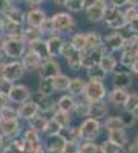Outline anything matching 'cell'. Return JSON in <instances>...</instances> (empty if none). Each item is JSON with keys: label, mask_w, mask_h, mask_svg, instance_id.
<instances>
[{"label": "cell", "mask_w": 138, "mask_h": 153, "mask_svg": "<svg viewBox=\"0 0 138 153\" xmlns=\"http://www.w3.org/2000/svg\"><path fill=\"white\" fill-rule=\"evenodd\" d=\"M48 17L45 9H28L25 12V26L28 28H40V25L45 22V19Z\"/></svg>", "instance_id": "12"}, {"label": "cell", "mask_w": 138, "mask_h": 153, "mask_svg": "<svg viewBox=\"0 0 138 153\" xmlns=\"http://www.w3.org/2000/svg\"><path fill=\"white\" fill-rule=\"evenodd\" d=\"M80 152V143L77 141H66L63 153H78Z\"/></svg>", "instance_id": "47"}, {"label": "cell", "mask_w": 138, "mask_h": 153, "mask_svg": "<svg viewBox=\"0 0 138 153\" xmlns=\"http://www.w3.org/2000/svg\"><path fill=\"white\" fill-rule=\"evenodd\" d=\"M32 97V92L29 91V87L26 84H23V83H16L14 87H12V91L8 97L9 100V103L11 104H23V103H26V101H29Z\"/></svg>", "instance_id": "6"}, {"label": "cell", "mask_w": 138, "mask_h": 153, "mask_svg": "<svg viewBox=\"0 0 138 153\" xmlns=\"http://www.w3.org/2000/svg\"><path fill=\"white\" fill-rule=\"evenodd\" d=\"M86 38H87V48L86 49H91V51H98L103 48V38L98 32H86Z\"/></svg>", "instance_id": "28"}, {"label": "cell", "mask_w": 138, "mask_h": 153, "mask_svg": "<svg viewBox=\"0 0 138 153\" xmlns=\"http://www.w3.org/2000/svg\"><path fill=\"white\" fill-rule=\"evenodd\" d=\"M63 6L69 11V14L71 12H81L86 9L87 2H84V0H65Z\"/></svg>", "instance_id": "31"}, {"label": "cell", "mask_w": 138, "mask_h": 153, "mask_svg": "<svg viewBox=\"0 0 138 153\" xmlns=\"http://www.w3.org/2000/svg\"><path fill=\"white\" fill-rule=\"evenodd\" d=\"M75 104H77V100L69 94H65L57 100V110L65 112V113H72L75 109Z\"/></svg>", "instance_id": "18"}, {"label": "cell", "mask_w": 138, "mask_h": 153, "mask_svg": "<svg viewBox=\"0 0 138 153\" xmlns=\"http://www.w3.org/2000/svg\"><path fill=\"white\" fill-rule=\"evenodd\" d=\"M26 49L28 48L22 38H6L3 45V52L9 60H20L23 54L26 52Z\"/></svg>", "instance_id": "5"}, {"label": "cell", "mask_w": 138, "mask_h": 153, "mask_svg": "<svg viewBox=\"0 0 138 153\" xmlns=\"http://www.w3.org/2000/svg\"><path fill=\"white\" fill-rule=\"evenodd\" d=\"M106 2L103 0H94V2H89L84 9L86 17L91 23H100L103 22V16H104V9H106Z\"/></svg>", "instance_id": "7"}, {"label": "cell", "mask_w": 138, "mask_h": 153, "mask_svg": "<svg viewBox=\"0 0 138 153\" xmlns=\"http://www.w3.org/2000/svg\"><path fill=\"white\" fill-rule=\"evenodd\" d=\"M51 19H52L57 35H63V34H71L72 35L74 34L75 20H74L72 14H69V12H55Z\"/></svg>", "instance_id": "2"}, {"label": "cell", "mask_w": 138, "mask_h": 153, "mask_svg": "<svg viewBox=\"0 0 138 153\" xmlns=\"http://www.w3.org/2000/svg\"><path fill=\"white\" fill-rule=\"evenodd\" d=\"M22 139L28 144H32V146H37V144H42V133H39L37 130L31 129L28 126L26 129H23V133H22Z\"/></svg>", "instance_id": "27"}, {"label": "cell", "mask_w": 138, "mask_h": 153, "mask_svg": "<svg viewBox=\"0 0 138 153\" xmlns=\"http://www.w3.org/2000/svg\"><path fill=\"white\" fill-rule=\"evenodd\" d=\"M52 83H54V89L55 92H66L69 89V83H71V78L61 72L60 75H57L55 78H52Z\"/></svg>", "instance_id": "29"}, {"label": "cell", "mask_w": 138, "mask_h": 153, "mask_svg": "<svg viewBox=\"0 0 138 153\" xmlns=\"http://www.w3.org/2000/svg\"><path fill=\"white\" fill-rule=\"evenodd\" d=\"M65 144H66V139L61 135L46 136V141L43 143L46 153H63Z\"/></svg>", "instance_id": "16"}, {"label": "cell", "mask_w": 138, "mask_h": 153, "mask_svg": "<svg viewBox=\"0 0 138 153\" xmlns=\"http://www.w3.org/2000/svg\"><path fill=\"white\" fill-rule=\"evenodd\" d=\"M0 118H2V121H14V120H19L17 107L9 104L8 107H5L2 112H0Z\"/></svg>", "instance_id": "39"}, {"label": "cell", "mask_w": 138, "mask_h": 153, "mask_svg": "<svg viewBox=\"0 0 138 153\" xmlns=\"http://www.w3.org/2000/svg\"><path fill=\"white\" fill-rule=\"evenodd\" d=\"M8 143H9V141H8V139H6V138H5V136L2 135V133H0V152H3V150L6 149V146H8Z\"/></svg>", "instance_id": "55"}, {"label": "cell", "mask_w": 138, "mask_h": 153, "mask_svg": "<svg viewBox=\"0 0 138 153\" xmlns=\"http://www.w3.org/2000/svg\"><path fill=\"white\" fill-rule=\"evenodd\" d=\"M128 91H121V89H112V91L107 94V101L110 104H114L115 107H124L128 100Z\"/></svg>", "instance_id": "20"}, {"label": "cell", "mask_w": 138, "mask_h": 153, "mask_svg": "<svg viewBox=\"0 0 138 153\" xmlns=\"http://www.w3.org/2000/svg\"><path fill=\"white\" fill-rule=\"evenodd\" d=\"M60 74H61V66H60V63L55 58H46V60L42 61L40 69H39L40 80H45V78L52 80Z\"/></svg>", "instance_id": "8"}, {"label": "cell", "mask_w": 138, "mask_h": 153, "mask_svg": "<svg viewBox=\"0 0 138 153\" xmlns=\"http://www.w3.org/2000/svg\"><path fill=\"white\" fill-rule=\"evenodd\" d=\"M97 150H98V144H95L94 141H84V143H80L78 153H97Z\"/></svg>", "instance_id": "44"}, {"label": "cell", "mask_w": 138, "mask_h": 153, "mask_svg": "<svg viewBox=\"0 0 138 153\" xmlns=\"http://www.w3.org/2000/svg\"><path fill=\"white\" fill-rule=\"evenodd\" d=\"M29 49H32L34 52L39 54V55L42 57V60L49 58V55H48V49H46V43H45V38H43V40H40V42H37L35 45H32Z\"/></svg>", "instance_id": "40"}, {"label": "cell", "mask_w": 138, "mask_h": 153, "mask_svg": "<svg viewBox=\"0 0 138 153\" xmlns=\"http://www.w3.org/2000/svg\"><path fill=\"white\" fill-rule=\"evenodd\" d=\"M8 61H11V60L6 57V54L3 52V49H0V68H2V66H5Z\"/></svg>", "instance_id": "54"}, {"label": "cell", "mask_w": 138, "mask_h": 153, "mask_svg": "<svg viewBox=\"0 0 138 153\" xmlns=\"http://www.w3.org/2000/svg\"><path fill=\"white\" fill-rule=\"evenodd\" d=\"M25 5L28 6V9H40V6L43 5L42 0H26Z\"/></svg>", "instance_id": "51"}, {"label": "cell", "mask_w": 138, "mask_h": 153, "mask_svg": "<svg viewBox=\"0 0 138 153\" xmlns=\"http://www.w3.org/2000/svg\"><path fill=\"white\" fill-rule=\"evenodd\" d=\"M39 31L42 32L43 38H45V37L48 38V37H52V35H55V28H54L52 19H51V17H46V19H45V22L40 25Z\"/></svg>", "instance_id": "38"}, {"label": "cell", "mask_w": 138, "mask_h": 153, "mask_svg": "<svg viewBox=\"0 0 138 153\" xmlns=\"http://www.w3.org/2000/svg\"><path fill=\"white\" fill-rule=\"evenodd\" d=\"M107 115V106L104 101H98V103H92L89 107V118H94L101 123V120L106 118Z\"/></svg>", "instance_id": "22"}, {"label": "cell", "mask_w": 138, "mask_h": 153, "mask_svg": "<svg viewBox=\"0 0 138 153\" xmlns=\"http://www.w3.org/2000/svg\"><path fill=\"white\" fill-rule=\"evenodd\" d=\"M12 87H14V83L0 78V95H3V97L8 98L9 94H11V91H12Z\"/></svg>", "instance_id": "46"}, {"label": "cell", "mask_w": 138, "mask_h": 153, "mask_svg": "<svg viewBox=\"0 0 138 153\" xmlns=\"http://www.w3.org/2000/svg\"><path fill=\"white\" fill-rule=\"evenodd\" d=\"M0 133H2L8 139V141L17 139L23 133L22 121H19V120H14V121H2V124H0Z\"/></svg>", "instance_id": "9"}, {"label": "cell", "mask_w": 138, "mask_h": 153, "mask_svg": "<svg viewBox=\"0 0 138 153\" xmlns=\"http://www.w3.org/2000/svg\"><path fill=\"white\" fill-rule=\"evenodd\" d=\"M128 26H129V29L132 31V34H134V35H138V17H137V19H134V20L128 25Z\"/></svg>", "instance_id": "52"}, {"label": "cell", "mask_w": 138, "mask_h": 153, "mask_svg": "<svg viewBox=\"0 0 138 153\" xmlns=\"http://www.w3.org/2000/svg\"><path fill=\"white\" fill-rule=\"evenodd\" d=\"M52 120L61 127V129H68V127H71V113H65V112L55 110Z\"/></svg>", "instance_id": "35"}, {"label": "cell", "mask_w": 138, "mask_h": 153, "mask_svg": "<svg viewBox=\"0 0 138 153\" xmlns=\"http://www.w3.org/2000/svg\"><path fill=\"white\" fill-rule=\"evenodd\" d=\"M65 38L61 35H52V37H48L45 38V43H46V49H48V55L49 58H57L61 54V48L65 45Z\"/></svg>", "instance_id": "15"}, {"label": "cell", "mask_w": 138, "mask_h": 153, "mask_svg": "<svg viewBox=\"0 0 138 153\" xmlns=\"http://www.w3.org/2000/svg\"><path fill=\"white\" fill-rule=\"evenodd\" d=\"M25 26L23 25H17V23H12L5 20V26H3V35L6 38H22V32H23Z\"/></svg>", "instance_id": "23"}, {"label": "cell", "mask_w": 138, "mask_h": 153, "mask_svg": "<svg viewBox=\"0 0 138 153\" xmlns=\"http://www.w3.org/2000/svg\"><path fill=\"white\" fill-rule=\"evenodd\" d=\"M123 150L126 152V153H138V144H137V141H128V144L123 147Z\"/></svg>", "instance_id": "50"}, {"label": "cell", "mask_w": 138, "mask_h": 153, "mask_svg": "<svg viewBox=\"0 0 138 153\" xmlns=\"http://www.w3.org/2000/svg\"><path fill=\"white\" fill-rule=\"evenodd\" d=\"M40 113L39 110V106H37L32 100L26 101V103H23L20 106H17V115H19V121H26L29 123L34 117Z\"/></svg>", "instance_id": "13"}, {"label": "cell", "mask_w": 138, "mask_h": 153, "mask_svg": "<svg viewBox=\"0 0 138 153\" xmlns=\"http://www.w3.org/2000/svg\"><path fill=\"white\" fill-rule=\"evenodd\" d=\"M3 26H5V17L0 14V34L3 32Z\"/></svg>", "instance_id": "57"}, {"label": "cell", "mask_w": 138, "mask_h": 153, "mask_svg": "<svg viewBox=\"0 0 138 153\" xmlns=\"http://www.w3.org/2000/svg\"><path fill=\"white\" fill-rule=\"evenodd\" d=\"M74 46L71 45V42H65V45H63V48H61V54H60V57H63V58H68L72 52H74Z\"/></svg>", "instance_id": "49"}, {"label": "cell", "mask_w": 138, "mask_h": 153, "mask_svg": "<svg viewBox=\"0 0 138 153\" xmlns=\"http://www.w3.org/2000/svg\"><path fill=\"white\" fill-rule=\"evenodd\" d=\"M103 127L107 130V132H112V130H120V129H124V126L120 120V117H109L106 118V121L103 123Z\"/></svg>", "instance_id": "37"}, {"label": "cell", "mask_w": 138, "mask_h": 153, "mask_svg": "<svg viewBox=\"0 0 138 153\" xmlns=\"http://www.w3.org/2000/svg\"><path fill=\"white\" fill-rule=\"evenodd\" d=\"M107 141L114 143L115 146L121 147V150H123V147L128 144L129 138H128L126 130H124V129H120V130H112V132H107Z\"/></svg>", "instance_id": "24"}, {"label": "cell", "mask_w": 138, "mask_h": 153, "mask_svg": "<svg viewBox=\"0 0 138 153\" xmlns=\"http://www.w3.org/2000/svg\"><path fill=\"white\" fill-rule=\"evenodd\" d=\"M5 40H6V37L3 34H0V49H3V45H5Z\"/></svg>", "instance_id": "58"}, {"label": "cell", "mask_w": 138, "mask_h": 153, "mask_svg": "<svg viewBox=\"0 0 138 153\" xmlns=\"http://www.w3.org/2000/svg\"><path fill=\"white\" fill-rule=\"evenodd\" d=\"M37 92H40L42 95H46V97H52L54 92H55L52 80H49V78L40 80L39 81V91H37Z\"/></svg>", "instance_id": "34"}, {"label": "cell", "mask_w": 138, "mask_h": 153, "mask_svg": "<svg viewBox=\"0 0 138 153\" xmlns=\"http://www.w3.org/2000/svg\"><path fill=\"white\" fill-rule=\"evenodd\" d=\"M78 129H80V135H81V141H94L100 135V132H101L103 124L94 118H86L81 121Z\"/></svg>", "instance_id": "4"}, {"label": "cell", "mask_w": 138, "mask_h": 153, "mask_svg": "<svg viewBox=\"0 0 138 153\" xmlns=\"http://www.w3.org/2000/svg\"><path fill=\"white\" fill-rule=\"evenodd\" d=\"M114 89H121V91H126L128 87H131L132 84V75L131 72H115L114 80H112Z\"/></svg>", "instance_id": "19"}, {"label": "cell", "mask_w": 138, "mask_h": 153, "mask_svg": "<svg viewBox=\"0 0 138 153\" xmlns=\"http://www.w3.org/2000/svg\"><path fill=\"white\" fill-rule=\"evenodd\" d=\"M22 40H23L25 45H26V48H31L37 42L43 40V35H42V32L37 29V28H28V26H25V29L22 32Z\"/></svg>", "instance_id": "17"}, {"label": "cell", "mask_w": 138, "mask_h": 153, "mask_svg": "<svg viewBox=\"0 0 138 153\" xmlns=\"http://www.w3.org/2000/svg\"><path fill=\"white\" fill-rule=\"evenodd\" d=\"M123 17L126 20V23L129 25L134 19L138 17V8H134V6H126V9L123 11Z\"/></svg>", "instance_id": "45"}, {"label": "cell", "mask_w": 138, "mask_h": 153, "mask_svg": "<svg viewBox=\"0 0 138 153\" xmlns=\"http://www.w3.org/2000/svg\"><path fill=\"white\" fill-rule=\"evenodd\" d=\"M137 107H138V94H129L128 100H126V104H124V110L134 112Z\"/></svg>", "instance_id": "43"}, {"label": "cell", "mask_w": 138, "mask_h": 153, "mask_svg": "<svg viewBox=\"0 0 138 153\" xmlns=\"http://www.w3.org/2000/svg\"><path fill=\"white\" fill-rule=\"evenodd\" d=\"M0 124H2V118H0Z\"/></svg>", "instance_id": "61"}, {"label": "cell", "mask_w": 138, "mask_h": 153, "mask_svg": "<svg viewBox=\"0 0 138 153\" xmlns=\"http://www.w3.org/2000/svg\"><path fill=\"white\" fill-rule=\"evenodd\" d=\"M11 103H9V100L6 98V97H3V95H0V112H2L5 107H8Z\"/></svg>", "instance_id": "53"}, {"label": "cell", "mask_w": 138, "mask_h": 153, "mask_svg": "<svg viewBox=\"0 0 138 153\" xmlns=\"http://www.w3.org/2000/svg\"><path fill=\"white\" fill-rule=\"evenodd\" d=\"M71 45L74 46L75 51L78 52H83L87 48V38H86V32H74L71 35Z\"/></svg>", "instance_id": "26"}, {"label": "cell", "mask_w": 138, "mask_h": 153, "mask_svg": "<svg viewBox=\"0 0 138 153\" xmlns=\"http://www.w3.org/2000/svg\"><path fill=\"white\" fill-rule=\"evenodd\" d=\"M106 95H107V91H106L104 83L87 81L86 89H84V94H83V98L89 104H92V103H98V101H104Z\"/></svg>", "instance_id": "3"}, {"label": "cell", "mask_w": 138, "mask_h": 153, "mask_svg": "<svg viewBox=\"0 0 138 153\" xmlns=\"http://www.w3.org/2000/svg\"><path fill=\"white\" fill-rule=\"evenodd\" d=\"M118 117H120V120H121V123H123V126H124V129H126V127L134 126V124L137 123L134 113H132V112H128V110H123Z\"/></svg>", "instance_id": "42"}, {"label": "cell", "mask_w": 138, "mask_h": 153, "mask_svg": "<svg viewBox=\"0 0 138 153\" xmlns=\"http://www.w3.org/2000/svg\"><path fill=\"white\" fill-rule=\"evenodd\" d=\"M28 124H29L31 129H34V130H37L39 133L43 135V133H45V129H46V124H48V120L43 117L42 113H39V115H37V117H34Z\"/></svg>", "instance_id": "32"}, {"label": "cell", "mask_w": 138, "mask_h": 153, "mask_svg": "<svg viewBox=\"0 0 138 153\" xmlns=\"http://www.w3.org/2000/svg\"><path fill=\"white\" fill-rule=\"evenodd\" d=\"M86 84H87V81L83 80L81 76H74V78H71L69 89H68L69 95H72L74 98H75V97H83L84 89H86Z\"/></svg>", "instance_id": "21"}, {"label": "cell", "mask_w": 138, "mask_h": 153, "mask_svg": "<svg viewBox=\"0 0 138 153\" xmlns=\"http://www.w3.org/2000/svg\"><path fill=\"white\" fill-rule=\"evenodd\" d=\"M131 71H132L134 74H137V75H138V58L135 60V63H134V65L131 66Z\"/></svg>", "instance_id": "56"}, {"label": "cell", "mask_w": 138, "mask_h": 153, "mask_svg": "<svg viewBox=\"0 0 138 153\" xmlns=\"http://www.w3.org/2000/svg\"><path fill=\"white\" fill-rule=\"evenodd\" d=\"M66 63L71 71H80L81 69V52L74 51V52L66 58Z\"/></svg>", "instance_id": "36"}, {"label": "cell", "mask_w": 138, "mask_h": 153, "mask_svg": "<svg viewBox=\"0 0 138 153\" xmlns=\"http://www.w3.org/2000/svg\"><path fill=\"white\" fill-rule=\"evenodd\" d=\"M20 61H22V65L25 68V72H39L40 65H42L43 60L37 52H34L32 49L28 48L26 52H25L23 57L20 58Z\"/></svg>", "instance_id": "10"}, {"label": "cell", "mask_w": 138, "mask_h": 153, "mask_svg": "<svg viewBox=\"0 0 138 153\" xmlns=\"http://www.w3.org/2000/svg\"><path fill=\"white\" fill-rule=\"evenodd\" d=\"M124 46V37L121 32H110L103 38V49L106 52H115V51H123Z\"/></svg>", "instance_id": "11"}, {"label": "cell", "mask_w": 138, "mask_h": 153, "mask_svg": "<svg viewBox=\"0 0 138 153\" xmlns=\"http://www.w3.org/2000/svg\"><path fill=\"white\" fill-rule=\"evenodd\" d=\"M26 72H25V68H23L20 60H11L5 66L0 68V78L8 80V81L14 83V84L20 83V80L23 78Z\"/></svg>", "instance_id": "1"}, {"label": "cell", "mask_w": 138, "mask_h": 153, "mask_svg": "<svg viewBox=\"0 0 138 153\" xmlns=\"http://www.w3.org/2000/svg\"><path fill=\"white\" fill-rule=\"evenodd\" d=\"M61 127L54 121V120H49L48 121V124H46V129H45V133L43 135H46V136H54V135H60L61 133Z\"/></svg>", "instance_id": "41"}, {"label": "cell", "mask_w": 138, "mask_h": 153, "mask_svg": "<svg viewBox=\"0 0 138 153\" xmlns=\"http://www.w3.org/2000/svg\"><path fill=\"white\" fill-rule=\"evenodd\" d=\"M135 141H137V144H138V135H137V139H135Z\"/></svg>", "instance_id": "60"}, {"label": "cell", "mask_w": 138, "mask_h": 153, "mask_svg": "<svg viewBox=\"0 0 138 153\" xmlns=\"http://www.w3.org/2000/svg\"><path fill=\"white\" fill-rule=\"evenodd\" d=\"M106 52V51L101 48L98 51H91V49H86L81 52V68H84L86 71L91 69L94 66H97L100 63V58H101V55Z\"/></svg>", "instance_id": "14"}, {"label": "cell", "mask_w": 138, "mask_h": 153, "mask_svg": "<svg viewBox=\"0 0 138 153\" xmlns=\"http://www.w3.org/2000/svg\"><path fill=\"white\" fill-rule=\"evenodd\" d=\"M132 113H134V117H135V120L138 121V107H137V109H135V110H134Z\"/></svg>", "instance_id": "59"}, {"label": "cell", "mask_w": 138, "mask_h": 153, "mask_svg": "<svg viewBox=\"0 0 138 153\" xmlns=\"http://www.w3.org/2000/svg\"><path fill=\"white\" fill-rule=\"evenodd\" d=\"M98 66L101 68L106 74H112V72H115V68H117V58L109 52H104L101 55V58H100Z\"/></svg>", "instance_id": "25"}, {"label": "cell", "mask_w": 138, "mask_h": 153, "mask_svg": "<svg viewBox=\"0 0 138 153\" xmlns=\"http://www.w3.org/2000/svg\"><path fill=\"white\" fill-rule=\"evenodd\" d=\"M89 107H91V104L87 103L84 98L77 100V104H75L74 113L77 115V117H83L86 120V118H89Z\"/></svg>", "instance_id": "33"}, {"label": "cell", "mask_w": 138, "mask_h": 153, "mask_svg": "<svg viewBox=\"0 0 138 153\" xmlns=\"http://www.w3.org/2000/svg\"><path fill=\"white\" fill-rule=\"evenodd\" d=\"M86 75H87V78H89V81L103 83L107 74L97 65V66H94V68H91V69H87V71H86Z\"/></svg>", "instance_id": "30"}, {"label": "cell", "mask_w": 138, "mask_h": 153, "mask_svg": "<svg viewBox=\"0 0 138 153\" xmlns=\"http://www.w3.org/2000/svg\"><path fill=\"white\" fill-rule=\"evenodd\" d=\"M101 147H103V152L104 153H120L121 152V147L115 146L114 143H110V141H104L101 144Z\"/></svg>", "instance_id": "48"}]
</instances>
